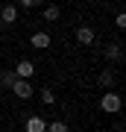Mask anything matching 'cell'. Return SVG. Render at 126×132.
I'll list each match as a JSON object with an SVG mask.
<instances>
[{
  "mask_svg": "<svg viewBox=\"0 0 126 132\" xmlns=\"http://www.w3.org/2000/svg\"><path fill=\"white\" fill-rule=\"evenodd\" d=\"M41 18L47 21V24H56V21L62 18V9H59V6H53V3H47L44 12H41Z\"/></svg>",
  "mask_w": 126,
  "mask_h": 132,
  "instance_id": "9",
  "label": "cell"
},
{
  "mask_svg": "<svg viewBox=\"0 0 126 132\" xmlns=\"http://www.w3.org/2000/svg\"><path fill=\"white\" fill-rule=\"evenodd\" d=\"M114 27H117V29H126V12H117V18H114Z\"/></svg>",
  "mask_w": 126,
  "mask_h": 132,
  "instance_id": "15",
  "label": "cell"
},
{
  "mask_svg": "<svg viewBox=\"0 0 126 132\" xmlns=\"http://www.w3.org/2000/svg\"><path fill=\"white\" fill-rule=\"evenodd\" d=\"M50 41H53V38L47 35L44 29H38V32H32V35H29V44H32L35 50H47V47H50Z\"/></svg>",
  "mask_w": 126,
  "mask_h": 132,
  "instance_id": "7",
  "label": "cell"
},
{
  "mask_svg": "<svg viewBox=\"0 0 126 132\" xmlns=\"http://www.w3.org/2000/svg\"><path fill=\"white\" fill-rule=\"evenodd\" d=\"M15 82V71L9 68V71H0V88H12Z\"/></svg>",
  "mask_w": 126,
  "mask_h": 132,
  "instance_id": "11",
  "label": "cell"
},
{
  "mask_svg": "<svg viewBox=\"0 0 126 132\" xmlns=\"http://www.w3.org/2000/svg\"><path fill=\"white\" fill-rule=\"evenodd\" d=\"M15 21H18V6H15V3H3V6H0V24L12 27Z\"/></svg>",
  "mask_w": 126,
  "mask_h": 132,
  "instance_id": "3",
  "label": "cell"
},
{
  "mask_svg": "<svg viewBox=\"0 0 126 132\" xmlns=\"http://www.w3.org/2000/svg\"><path fill=\"white\" fill-rule=\"evenodd\" d=\"M117 82V73L112 71V68H106V71L103 73H100V85H103V88H108V91H112V85Z\"/></svg>",
  "mask_w": 126,
  "mask_h": 132,
  "instance_id": "10",
  "label": "cell"
},
{
  "mask_svg": "<svg viewBox=\"0 0 126 132\" xmlns=\"http://www.w3.org/2000/svg\"><path fill=\"white\" fill-rule=\"evenodd\" d=\"M9 91H15V97H18V100H29V97L35 94L32 82H29V79H18V76H15V82H12Z\"/></svg>",
  "mask_w": 126,
  "mask_h": 132,
  "instance_id": "2",
  "label": "cell"
},
{
  "mask_svg": "<svg viewBox=\"0 0 126 132\" xmlns=\"http://www.w3.org/2000/svg\"><path fill=\"white\" fill-rule=\"evenodd\" d=\"M76 41H79L82 47H91V44L97 41V32H94L91 27H79V29H76Z\"/></svg>",
  "mask_w": 126,
  "mask_h": 132,
  "instance_id": "6",
  "label": "cell"
},
{
  "mask_svg": "<svg viewBox=\"0 0 126 132\" xmlns=\"http://www.w3.org/2000/svg\"><path fill=\"white\" fill-rule=\"evenodd\" d=\"M41 3L44 0H18L15 6H18V9H35V6H41Z\"/></svg>",
  "mask_w": 126,
  "mask_h": 132,
  "instance_id": "14",
  "label": "cell"
},
{
  "mask_svg": "<svg viewBox=\"0 0 126 132\" xmlns=\"http://www.w3.org/2000/svg\"><path fill=\"white\" fill-rule=\"evenodd\" d=\"M106 62H112V65H120L123 62V47L120 44H108L106 47Z\"/></svg>",
  "mask_w": 126,
  "mask_h": 132,
  "instance_id": "8",
  "label": "cell"
},
{
  "mask_svg": "<svg viewBox=\"0 0 126 132\" xmlns=\"http://www.w3.org/2000/svg\"><path fill=\"white\" fill-rule=\"evenodd\" d=\"M100 109H103L106 114H117L123 109V100H120V94L117 91H106L103 97H100Z\"/></svg>",
  "mask_w": 126,
  "mask_h": 132,
  "instance_id": "1",
  "label": "cell"
},
{
  "mask_svg": "<svg viewBox=\"0 0 126 132\" xmlns=\"http://www.w3.org/2000/svg\"><path fill=\"white\" fill-rule=\"evenodd\" d=\"M23 132H47V120L41 114H29L27 123H23Z\"/></svg>",
  "mask_w": 126,
  "mask_h": 132,
  "instance_id": "5",
  "label": "cell"
},
{
  "mask_svg": "<svg viewBox=\"0 0 126 132\" xmlns=\"http://www.w3.org/2000/svg\"><path fill=\"white\" fill-rule=\"evenodd\" d=\"M38 94H41V103H44V106H53V103H56V94H53V88H41Z\"/></svg>",
  "mask_w": 126,
  "mask_h": 132,
  "instance_id": "12",
  "label": "cell"
},
{
  "mask_svg": "<svg viewBox=\"0 0 126 132\" xmlns=\"http://www.w3.org/2000/svg\"><path fill=\"white\" fill-rule=\"evenodd\" d=\"M12 71H15V76H18V79H32V76H35V65H32L29 59H21Z\"/></svg>",
  "mask_w": 126,
  "mask_h": 132,
  "instance_id": "4",
  "label": "cell"
},
{
  "mask_svg": "<svg viewBox=\"0 0 126 132\" xmlns=\"http://www.w3.org/2000/svg\"><path fill=\"white\" fill-rule=\"evenodd\" d=\"M47 132H70V129H68L65 120H50L47 123Z\"/></svg>",
  "mask_w": 126,
  "mask_h": 132,
  "instance_id": "13",
  "label": "cell"
}]
</instances>
